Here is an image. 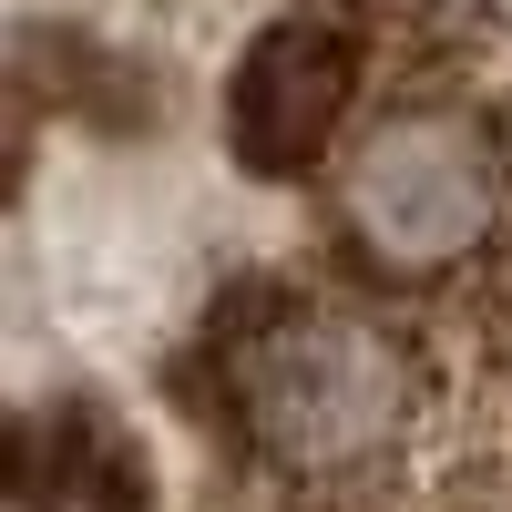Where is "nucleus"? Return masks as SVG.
Here are the masks:
<instances>
[{
    "instance_id": "obj_1",
    "label": "nucleus",
    "mask_w": 512,
    "mask_h": 512,
    "mask_svg": "<svg viewBox=\"0 0 512 512\" xmlns=\"http://www.w3.org/2000/svg\"><path fill=\"white\" fill-rule=\"evenodd\" d=\"M11 512H512L502 0H21Z\"/></svg>"
}]
</instances>
